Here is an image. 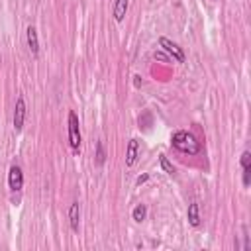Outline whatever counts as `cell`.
<instances>
[{
	"label": "cell",
	"instance_id": "6da1fadb",
	"mask_svg": "<svg viewBox=\"0 0 251 251\" xmlns=\"http://www.w3.org/2000/svg\"><path fill=\"white\" fill-rule=\"evenodd\" d=\"M171 145H173L176 151L184 153V155H198L200 149H202L198 137H196L192 131H188V129H176V131L171 135Z\"/></svg>",
	"mask_w": 251,
	"mask_h": 251
},
{
	"label": "cell",
	"instance_id": "7a4b0ae2",
	"mask_svg": "<svg viewBox=\"0 0 251 251\" xmlns=\"http://www.w3.org/2000/svg\"><path fill=\"white\" fill-rule=\"evenodd\" d=\"M67 137H69V145L75 153L80 151V143H82V135H80V124H78V116L71 110L67 116Z\"/></svg>",
	"mask_w": 251,
	"mask_h": 251
},
{
	"label": "cell",
	"instance_id": "3957f363",
	"mask_svg": "<svg viewBox=\"0 0 251 251\" xmlns=\"http://www.w3.org/2000/svg\"><path fill=\"white\" fill-rule=\"evenodd\" d=\"M159 45H161L163 51H167V53L173 57V61H176V63H184L186 55H184L182 47H178V43H175V41L169 39V37H159Z\"/></svg>",
	"mask_w": 251,
	"mask_h": 251
},
{
	"label": "cell",
	"instance_id": "277c9868",
	"mask_svg": "<svg viewBox=\"0 0 251 251\" xmlns=\"http://www.w3.org/2000/svg\"><path fill=\"white\" fill-rule=\"evenodd\" d=\"M25 116H27L25 98L20 94V96L16 98V106H14V120H12V124H14V129H16V131H22V127H24V124H25Z\"/></svg>",
	"mask_w": 251,
	"mask_h": 251
},
{
	"label": "cell",
	"instance_id": "5b68a950",
	"mask_svg": "<svg viewBox=\"0 0 251 251\" xmlns=\"http://www.w3.org/2000/svg\"><path fill=\"white\" fill-rule=\"evenodd\" d=\"M8 186L12 192H20L24 186V173L20 165H12L8 171Z\"/></svg>",
	"mask_w": 251,
	"mask_h": 251
},
{
	"label": "cell",
	"instance_id": "8992f818",
	"mask_svg": "<svg viewBox=\"0 0 251 251\" xmlns=\"http://www.w3.org/2000/svg\"><path fill=\"white\" fill-rule=\"evenodd\" d=\"M239 165H241V182H243V186H249L251 184V153L249 151L241 153Z\"/></svg>",
	"mask_w": 251,
	"mask_h": 251
},
{
	"label": "cell",
	"instance_id": "52a82bcc",
	"mask_svg": "<svg viewBox=\"0 0 251 251\" xmlns=\"http://www.w3.org/2000/svg\"><path fill=\"white\" fill-rule=\"evenodd\" d=\"M137 157H139V141L135 137H131L127 141V147H126V167L127 169L133 167L135 161H137Z\"/></svg>",
	"mask_w": 251,
	"mask_h": 251
},
{
	"label": "cell",
	"instance_id": "ba28073f",
	"mask_svg": "<svg viewBox=\"0 0 251 251\" xmlns=\"http://www.w3.org/2000/svg\"><path fill=\"white\" fill-rule=\"evenodd\" d=\"M25 41H27L31 55L37 57L39 55V37H37V29L33 25H27V29H25Z\"/></svg>",
	"mask_w": 251,
	"mask_h": 251
},
{
	"label": "cell",
	"instance_id": "9c48e42d",
	"mask_svg": "<svg viewBox=\"0 0 251 251\" xmlns=\"http://www.w3.org/2000/svg\"><path fill=\"white\" fill-rule=\"evenodd\" d=\"M78 222H80V204L73 202L69 206V224H71L73 231H78Z\"/></svg>",
	"mask_w": 251,
	"mask_h": 251
},
{
	"label": "cell",
	"instance_id": "30bf717a",
	"mask_svg": "<svg viewBox=\"0 0 251 251\" xmlns=\"http://www.w3.org/2000/svg\"><path fill=\"white\" fill-rule=\"evenodd\" d=\"M127 6H129V0H116L114 2V8H112V16L116 22H124L126 14H127Z\"/></svg>",
	"mask_w": 251,
	"mask_h": 251
},
{
	"label": "cell",
	"instance_id": "8fae6325",
	"mask_svg": "<svg viewBox=\"0 0 251 251\" xmlns=\"http://www.w3.org/2000/svg\"><path fill=\"white\" fill-rule=\"evenodd\" d=\"M186 218H188V224H190L192 227H198V226H200V206H198L196 202H190V204H188Z\"/></svg>",
	"mask_w": 251,
	"mask_h": 251
},
{
	"label": "cell",
	"instance_id": "7c38bea8",
	"mask_svg": "<svg viewBox=\"0 0 251 251\" xmlns=\"http://www.w3.org/2000/svg\"><path fill=\"white\" fill-rule=\"evenodd\" d=\"M131 218H133V222L141 224V222L147 218V206H145V204H137V206L131 210Z\"/></svg>",
	"mask_w": 251,
	"mask_h": 251
},
{
	"label": "cell",
	"instance_id": "4fadbf2b",
	"mask_svg": "<svg viewBox=\"0 0 251 251\" xmlns=\"http://www.w3.org/2000/svg\"><path fill=\"white\" fill-rule=\"evenodd\" d=\"M159 163H161V167H163V171H165L167 175H171V176H175V175H176V169H175V165L167 159V155H163V153H161V155H159Z\"/></svg>",
	"mask_w": 251,
	"mask_h": 251
},
{
	"label": "cell",
	"instance_id": "5bb4252c",
	"mask_svg": "<svg viewBox=\"0 0 251 251\" xmlns=\"http://www.w3.org/2000/svg\"><path fill=\"white\" fill-rule=\"evenodd\" d=\"M96 165L102 167L106 163V149H104V141H96Z\"/></svg>",
	"mask_w": 251,
	"mask_h": 251
},
{
	"label": "cell",
	"instance_id": "9a60e30c",
	"mask_svg": "<svg viewBox=\"0 0 251 251\" xmlns=\"http://www.w3.org/2000/svg\"><path fill=\"white\" fill-rule=\"evenodd\" d=\"M147 178H149V175H147V173H143V175H139V176L135 178V184H137V186H141L143 182H147Z\"/></svg>",
	"mask_w": 251,
	"mask_h": 251
}]
</instances>
